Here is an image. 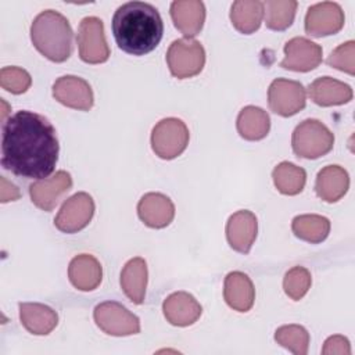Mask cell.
<instances>
[{
  "label": "cell",
  "instance_id": "obj_1",
  "mask_svg": "<svg viewBox=\"0 0 355 355\" xmlns=\"http://www.w3.org/2000/svg\"><path fill=\"white\" fill-rule=\"evenodd\" d=\"M58 139L54 126L40 114L18 111L3 126L1 165L25 179H44L55 169Z\"/></svg>",
  "mask_w": 355,
  "mask_h": 355
},
{
  "label": "cell",
  "instance_id": "obj_2",
  "mask_svg": "<svg viewBox=\"0 0 355 355\" xmlns=\"http://www.w3.org/2000/svg\"><path fill=\"white\" fill-rule=\"evenodd\" d=\"M112 35L118 47L132 55H144L161 42L164 22L158 10L144 1H128L112 15Z\"/></svg>",
  "mask_w": 355,
  "mask_h": 355
},
{
  "label": "cell",
  "instance_id": "obj_3",
  "mask_svg": "<svg viewBox=\"0 0 355 355\" xmlns=\"http://www.w3.org/2000/svg\"><path fill=\"white\" fill-rule=\"evenodd\" d=\"M73 32L68 19L54 10H44L31 25V39L36 50L54 62H64L72 53Z\"/></svg>",
  "mask_w": 355,
  "mask_h": 355
},
{
  "label": "cell",
  "instance_id": "obj_4",
  "mask_svg": "<svg viewBox=\"0 0 355 355\" xmlns=\"http://www.w3.org/2000/svg\"><path fill=\"white\" fill-rule=\"evenodd\" d=\"M334 144L331 130L318 119H305L293 132L291 146L297 157L316 159L327 154Z\"/></svg>",
  "mask_w": 355,
  "mask_h": 355
},
{
  "label": "cell",
  "instance_id": "obj_5",
  "mask_svg": "<svg viewBox=\"0 0 355 355\" xmlns=\"http://www.w3.org/2000/svg\"><path fill=\"white\" fill-rule=\"evenodd\" d=\"M166 62L175 78L187 79L202 71L205 50L201 43L194 39H178L171 43L166 51Z\"/></svg>",
  "mask_w": 355,
  "mask_h": 355
},
{
  "label": "cell",
  "instance_id": "obj_6",
  "mask_svg": "<svg viewBox=\"0 0 355 355\" xmlns=\"http://www.w3.org/2000/svg\"><path fill=\"white\" fill-rule=\"evenodd\" d=\"M189 137V129L182 119L164 118L153 128L151 147L159 158L173 159L186 150Z\"/></svg>",
  "mask_w": 355,
  "mask_h": 355
},
{
  "label": "cell",
  "instance_id": "obj_7",
  "mask_svg": "<svg viewBox=\"0 0 355 355\" xmlns=\"http://www.w3.org/2000/svg\"><path fill=\"white\" fill-rule=\"evenodd\" d=\"M96 324L110 336H132L140 333V320L126 306L115 301H105L94 308Z\"/></svg>",
  "mask_w": 355,
  "mask_h": 355
},
{
  "label": "cell",
  "instance_id": "obj_8",
  "mask_svg": "<svg viewBox=\"0 0 355 355\" xmlns=\"http://www.w3.org/2000/svg\"><path fill=\"white\" fill-rule=\"evenodd\" d=\"M79 57L87 64H101L110 57V47L104 35L103 21L97 17H86L80 21L76 35Z\"/></svg>",
  "mask_w": 355,
  "mask_h": 355
},
{
  "label": "cell",
  "instance_id": "obj_9",
  "mask_svg": "<svg viewBox=\"0 0 355 355\" xmlns=\"http://www.w3.org/2000/svg\"><path fill=\"white\" fill-rule=\"evenodd\" d=\"M306 103L302 83L291 79L277 78L268 89L269 108L280 116H291L300 112Z\"/></svg>",
  "mask_w": 355,
  "mask_h": 355
},
{
  "label": "cell",
  "instance_id": "obj_10",
  "mask_svg": "<svg viewBox=\"0 0 355 355\" xmlns=\"http://www.w3.org/2000/svg\"><path fill=\"white\" fill-rule=\"evenodd\" d=\"M94 215V201L90 194L79 191L61 205L54 225L62 233H76L85 229Z\"/></svg>",
  "mask_w": 355,
  "mask_h": 355
},
{
  "label": "cell",
  "instance_id": "obj_11",
  "mask_svg": "<svg viewBox=\"0 0 355 355\" xmlns=\"http://www.w3.org/2000/svg\"><path fill=\"white\" fill-rule=\"evenodd\" d=\"M344 26V11L333 1H322L311 6L305 15V32L315 37L340 32Z\"/></svg>",
  "mask_w": 355,
  "mask_h": 355
},
{
  "label": "cell",
  "instance_id": "obj_12",
  "mask_svg": "<svg viewBox=\"0 0 355 355\" xmlns=\"http://www.w3.org/2000/svg\"><path fill=\"white\" fill-rule=\"evenodd\" d=\"M323 50L306 37H293L284 44V58L280 67L295 72H308L322 62Z\"/></svg>",
  "mask_w": 355,
  "mask_h": 355
},
{
  "label": "cell",
  "instance_id": "obj_13",
  "mask_svg": "<svg viewBox=\"0 0 355 355\" xmlns=\"http://www.w3.org/2000/svg\"><path fill=\"white\" fill-rule=\"evenodd\" d=\"M53 97L62 105L80 111H89L94 103L90 85L75 75L58 78L53 85Z\"/></svg>",
  "mask_w": 355,
  "mask_h": 355
},
{
  "label": "cell",
  "instance_id": "obj_14",
  "mask_svg": "<svg viewBox=\"0 0 355 355\" xmlns=\"http://www.w3.org/2000/svg\"><path fill=\"white\" fill-rule=\"evenodd\" d=\"M72 187V178L67 171H58L50 178L39 179L29 186V196L32 202L43 209L51 211L60 198Z\"/></svg>",
  "mask_w": 355,
  "mask_h": 355
},
{
  "label": "cell",
  "instance_id": "obj_15",
  "mask_svg": "<svg viewBox=\"0 0 355 355\" xmlns=\"http://www.w3.org/2000/svg\"><path fill=\"white\" fill-rule=\"evenodd\" d=\"M258 233L257 216L248 209L234 212L226 223V239L229 245L241 254H248Z\"/></svg>",
  "mask_w": 355,
  "mask_h": 355
},
{
  "label": "cell",
  "instance_id": "obj_16",
  "mask_svg": "<svg viewBox=\"0 0 355 355\" xmlns=\"http://www.w3.org/2000/svg\"><path fill=\"white\" fill-rule=\"evenodd\" d=\"M137 214L146 226L162 229L173 220L175 205L162 193H147L137 204Z\"/></svg>",
  "mask_w": 355,
  "mask_h": 355
},
{
  "label": "cell",
  "instance_id": "obj_17",
  "mask_svg": "<svg viewBox=\"0 0 355 355\" xmlns=\"http://www.w3.org/2000/svg\"><path fill=\"white\" fill-rule=\"evenodd\" d=\"M162 311L171 324L184 327L197 322L201 316L202 308L191 294L186 291H176L165 298Z\"/></svg>",
  "mask_w": 355,
  "mask_h": 355
},
{
  "label": "cell",
  "instance_id": "obj_18",
  "mask_svg": "<svg viewBox=\"0 0 355 355\" xmlns=\"http://www.w3.org/2000/svg\"><path fill=\"white\" fill-rule=\"evenodd\" d=\"M171 17L175 28L191 39L202 29L205 6L200 0H176L171 4Z\"/></svg>",
  "mask_w": 355,
  "mask_h": 355
},
{
  "label": "cell",
  "instance_id": "obj_19",
  "mask_svg": "<svg viewBox=\"0 0 355 355\" xmlns=\"http://www.w3.org/2000/svg\"><path fill=\"white\" fill-rule=\"evenodd\" d=\"M223 298L237 312L250 311L255 300V288L251 279L239 270L227 273L223 283Z\"/></svg>",
  "mask_w": 355,
  "mask_h": 355
},
{
  "label": "cell",
  "instance_id": "obj_20",
  "mask_svg": "<svg viewBox=\"0 0 355 355\" xmlns=\"http://www.w3.org/2000/svg\"><path fill=\"white\" fill-rule=\"evenodd\" d=\"M68 277L75 288L80 291H92L101 283V263L90 254L76 255L69 262Z\"/></svg>",
  "mask_w": 355,
  "mask_h": 355
},
{
  "label": "cell",
  "instance_id": "obj_21",
  "mask_svg": "<svg viewBox=\"0 0 355 355\" xmlns=\"http://www.w3.org/2000/svg\"><path fill=\"white\" fill-rule=\"evenodd\" d=\"M18 306L19 320L29 333L46 336L55 329L58 316L53 308L39 302H21Z\"/></svg>",
  "mask_w": 355,
  "mask_h": 355
},
{
  "label": "cell",
  "instance_id": "obj_22",
  "mask_svg": "<svg viewBox=\"0 0 355 355\" xmlns=\"http://www.w3.org/2000/svg\"><path fill=\"white\" fill-rule=\"evenodd\" d=\"M308 92L313 103L320 107L341 105L351 101L352 98L351 86L330 76H322L315 79L309 85Z\"/></svg>",
  "mask_w": 355,
  "mask_h": 355
},
{
  "label": "cell",
  "instance_id": "obj_23",
  "mask_svg": "<svg viewBox=\"0 0 355 355\" xmlns=\"http://www.w3.org/2000/svg\"><path fill=\"white\" fill-rule=\"evenodd\" d=\"M349 187L348 172L340 165H327L319 171L315 182V190L319 198L326 202H336L347 193Z\"/></svg>",
  "mask_w": 355,
  "mask_h": 355
},
{
  "label": "cell",
  "instance_id": "obj_24",
  "mask_svg": "<svg viewBox=\"0 0 355 355\" xmlns=\"http://www.w3.org/2000/svg\"><path fill=\"white\" fill-rule=\"evenodd\" d=\"M121 287L133 304H141L147 287V263L143 258L129 259L121 272Z\"/></svg>",
  "mask_w": 355,
  "mask_h": 355
},
{
  "label": "cell",
  "instance_id": "obj_25",
  "mask_svg": "<svg viewBox=\"0 0 355 355\" xmlns=\"http://www.w3.org/2000/svg\"><path fill=\"white\" fill-rule=\"evenodd\" d=\"M239 135L245 140H261L270 129V118L268 112L255 105L244 107L236 121Z\"/></svg>",
  "mask_w": 355,
  "mask_h": 355
},
{
  "label": "cell",
  "instance_id": "obj_26",
  "mask_svg": "<svg viewBox=\"0 0 355 355\" xmlns=\"http://www.w3.org/2000/svg\"><path fill=\"white\" fill-rule=\"evenodd\" d=\"M263 12V3L259 0H237L232 4L230 21L240 33L250 35L261 26Z\"/></svg>",
  "mask_w": 355,
  "mask_h": 355
},
{
  "label": "cell",
  "instance_id": "obj_27",
  "mask_svg": "<svg viewBox=\"0 0 355 355\" xmlns=\"http://www.w3.org/2000/svg\"><path fill=\"white\" fill-rule=\"evenodd\" d=\"M291 230L298 239L312 244H318L329 236L330 220L316 214L298 215L293 219Z\"/></svg>",
  "mask_w": 355,
  "mask_h": 355
},
{
  "label": "cell",
  "instance_id": "obj_28",
  "mask_svg": "<svg viewBox=\"0 0 355 355\" xmlns=\"http://www.w3.org/2000/svg\"><path fill=\"white\" fill-rule=\"evenodd\" d=\"M276 189L286 196H295L302 191L306 182V172L293 162L283 161L272 172Z\"/></svg>",
  "mask_w": 355,
  "mask_h": 355
},
{
  "label": "cell",
  "instance_id": "obj_29",
  "mask_svg": "<svg viewBox=\"0 0 355 355\" xmlns=\"http://www.w3.org/2000/svg\"><path fill=\"white\" fill-rule=\"evenodd\" d=\"M298 3L295 0H268L263 3L265 24L272 31L287 29L295 17Z\"/></svg>",
  "mask_w": 355,
  "mask_h": 355
},
{
  "label": "cell",
  "instance_id": "obj_30",
  "mask_svg": "<svg viewBox=\"0 0 355 355\" xmlns=\"http://www.w3.org/2000/svg\"><path fill=\"white\" fill-rule=\"evenodd\" d=\"M275 340L295 355H306L309 333L300 324H284L275 331Z\"/></svg>",
  "mask_w": 355,
  "mask_h": 355
},
{
  "label": "cell",
  "instance_id": "obj_31",
  "mask_svg": "<svg viewBox=\"0 0 355 355\" xmlns=\"http://www.w3.org/2000/svg\"><path fill=\"white\" fill-rule=\"evenodd\" d=\"M312 277L306 268L294 266L284 275L283 288L284 293L294 301H300L311 288Z\"/></svg>",
  "mask_w": 355,
  "mask_h": 355
},
{
  "label": "cell",
  "instance_id": "obj_32",
  "mask_svg": "<svg viewBox=\"0 0 355 355\" xmlns=\"http://www.w3.org/2000/svg\"><path fill=\"white\" fill-rule=\"evenodd\" d=\"M32 83L31 75L19 67H4L0 71V85L10 93H25Z\"/></svg>",
  "mask_w": 355,
  "mask_h": 355
},
{
  "label": "cell",
  "instance_id": "obj_33",
  "mask_svg": "<svg viewBox=\"0 0 355 355\" xmlns=\"http://www.w3.org/2000/svg\"><path fill=\"white\" fill-rule=\"evenodd\" d=\"M327 64L349 75L355 73V42L348 40L336 47L327 58Z\"/></svg>",
  "mask_w": 355,
  "mask_h": 355
},
{
  "label": "cell",
  "instance_id": "obj_34",
  "mask_svg": "<svg viewBox=\"0 0 355 355\" xmlns=\"http://www.w3.org/2000/svg\"><path fill=\"white\" fill-rule=\"evenodd\" d=\"M322 354L323 355H351V347H349L348 338L338 334L329 337L324 341Z\"/></svg>",
  "mask_w": 355,
  "mask_h": 355
},
{
  "label": "cell",
  "instance_id": "obj_35",
  "mask_svg": "<svg viewBox=\"0 0 355 355\" xmlns=\"http://www.w3.org/2000/svg\"><path fill=\"white\" fill-rule=\"evenodd\" d=\"M0 182H1V190H0L1 202L14 201V200H18L21 197V193H19L18 187L15 184H12L11 182H8L4 176L0 178Z\"/></svg>",
  "mask_w": 355,
  "mask_h": 355
}]
</instances>
